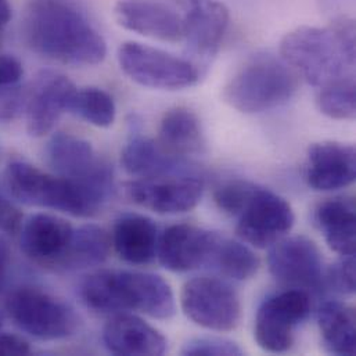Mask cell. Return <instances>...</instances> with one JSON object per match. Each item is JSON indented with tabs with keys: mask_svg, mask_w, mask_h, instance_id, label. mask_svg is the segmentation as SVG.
Segmentation results:
<instances>
[{
	"mask_svg": "<svg viewBox=\"0 0 356 356\" xmlns=\"http://www.w3.org/2000/svg\"><path fill=\"white\" fill-rule=\"evenodd\" d=\"M159 227L153 219L127 213L115 220L111 244L118 257L131 265H147L157 255Z\"/></svg>",
	"mask_w": 356,
	"mask_h": 356,
	"instance_id": "7402d4cb",
	"label": "cell"
},
{
	"mask_svg": "<svg viewBox=\"0 0 356 356\" xmlns=\"http://www.w3.org/2000/svg\"><path fill=\"white\" fill-rule=\"evenodd\" d=\"M103 343L114 355L157 356L168 351L167 339L152 325L131 314H117L106 323Z\"/></svg>",
	"mask_w": 356,
	"mask_h": 356,
	"instance_id": "e0dca14e",
	"label": "cell"
},
{
	"mask_svg": "<svg viewBox=\"0 0 356 356\" xmlns=\"http://www.w3.org/2000/svg\"><path fill=\"white\" fill-rule=\"evenodd\" d=\"M355 147L350 145L323 142L308 152L305 179L316 191H334L355 181Z\"/></svg>",
	"mask_w": 356,
	"mask_h": 356,
	"instance_id": "2e32d148",
	"label": "cell"
},
{
	"mask_svg": "<svg viewBox=\"0 0 356 356\" xmlns=\"http://www.w3.org/2000/svg\"><path fill=\"white\" fill-rule=\"evenodd\" d=\"M319 110L333 120H353L355 117V76L346 78L321 89Z\"/></svg>",
	"mask_w": 356,
	"mask_h": 356,
	"instance_id": "f1b7e54d",
	"label": "cell"
},
{
	"mask_svg": "<svg viewBox=\"0 0 356 356\" xmlns=\"http://www.w3.org/2000/svg\"><path fill=\"white\" fill-rule=\"evenodd\" d=\"M268 266L275 280L290 289L318 291L325 286L322 254L308 237L294 236L275 243L268 255Z\"/></svg>",
	"mask_w": 356,
	"mask_h": 356,
	"instance_id": "8fae6325",
	"label": "cell"
},
{
	"mask_svg": "<svg viewBox=\"0 0 356 356\" xmlns=\"http://www.w3.org/2000/svg\"><path fill=\"white\" fill-rule=\"evenodd\" d=\"M11 264V251L8 243L0 236V293L7 284L8 270Z\"/></svg>",
	"mask_w": 356,
	"mask_h": 356,
	"instance_id": "8d00e7d4",
	"label": "cell"
},
{
	"mask_svg": "<svg viewBox=\"0 0 356 356\" xmlns=\"http://www.w3.org/2000/svg\"><path fill=\"white\" fill-rule=\"evenodd\" d=\"M236 216L238 237L257 248L272 247L293 229L296 222L289 201L258 184L254 186Z\"/></svg>",
	"mask_w": 356,
	"mask_h": 356,
	"instance_id": "30bf717a",
	"label": "cell"
},
{
	"mask_svg": "<svg viewBox=\"0 0 356 356\" xmlns=\"http://www.w3.org/2000/svg\"><path fill=\"white\" fill-rule=\"evenodd\" d=\"M220 234L191 225L170 226L159 240L161 265L177 273L209 269Z\"/></svg>",
	"mask_w": 356,
	"mask_h": 356,
	"instance_id": "4fadbf2b",
	"label": "cell"
},
{
	"mask_svg": "<svg viewBox=\"0 0 356 356\" xmlns=\"http://www.w3.org/2000/svg\"><path fill=\"white\" fill-rule=\"evenodd\" d=\"M159 145L183 159L204 153L205 138L197 115L184 107L168 111L160 125Z\"/></svg>",
	"mask_w": 356,
	"mask_h": 356,
	"instance_id": "cb8c5ba5",
	"label": "cell"
},
{
	"mask_svg": "<svg viewBox=\"0 0 356 356\" xmlns=\"http://www.w3.org/2000/svg\"><path fill=\"white\" fill-rule=\"evenodd\" d=\"M75 85L63 74L44 71L32 88L26 102V128L33 138L53 131L61 115L70 110Z\"/></svg>",
	"mask_w": 356,
	"mask_h": 356,
	"instance_id": "5bb4252c",
	"label": "cell"
},
{
	"mask_svg": "<svg viewBox=\"0 0 356 356\" xmlns=\"http://www.w3.org/2000/svg\"><path fill=\"white\" fill-rule=\"evenodd\" d=\"M124 170L136 178H167L179 175H201L191 161L164 150L157 142L136 136L122 150Z\"/></svg>",
	"mask_w": 356,
	"mask_h": 356,
	"instance_id": "d6986e66",
	"label": "cell"
},
{
	"mask_svg": "<svg viewBox=\"0 0 356 356\" xmlns=\"http://www.w3.org/2000/svg\"><path fill=\"white\" fill-rule=\"evenodd\" d=\"M318 323L327 353L339 356L355 355V311L353 307L340 301H326L319 308Z\"/></svg>",
	"mask_w": 356,
	"mask_h": 356,
	"instance_id": "d4e9b609",
	"label": "cell"
},
{
	"mask_svg": "<svg viewBox=\"0 0 356 356\" xmlns=\"http://www.w3.org/2000/svg\"><path fill=\"white\" fill-rule=\"evenodd\" d=\"M6 311L21 332L42 341L68 339L78 327L74 309L39 289L14 290L6 300Z\"/></svg>",
	"mask_w": 356,
	"mask_h": 356,
	"instance_id": "8992f818",
	"label": "cell"
},
{
	"mask_svg": "<svg viewBox=\"0 0 356 356\" xmlns=\"http://www.w3.org/2000/svg\"><path fill=\"white\" fill-rule=\"evenodd\" d=\"M311 314L307 291L290 289L268 297L258 308L254 337L259 348L270 354L291 350L300 326Z\"/></svg>",
	"mask_w": 356,
	"mask_h": 356,
	"instance_id": "ba28073f",
	"label": "cell"
},
{
	"mask_svg": "<svg viewBox=\"0 0 356 356\" xmlns=\"http://www.w3.org/2000/svg\"><path fill=\"white\" fill-rule=\"evenodd\" d=\"M184 315L212 332H232L241 319V302L236 290L216 277H194L180 294Z\"/></svg>",
	"mask_w": 356,
	"mask_h": 356,
	"instance_id": "9c48e42d",
	"label": "cell"
},
{
	"mask_svg": "<svg viewBox=\"0 0 356 356\" xmlns=\"http://www.w3.org/2000/svg\"><path fill=\"white\" fill-rule=\"evenodd\" d=\"M28 95L18 83L0 88V121L11 122L26 108Z\"/></svg>",
	"mask_w": 356,
	"mask_h": 356,
	"instance_id": "d6a6232c",
	"label": "cell"
},
{
	"mask_svg": "<svg viewBox=\"0 0 356 356\" xmlns=\"http://www.w3.org/2000/svg\"><path fill=\"white\" fill-rule=\"evenodd\" d=\"M70 111L97 128L111 127L117 115L114 99L97 88L76 90L72 96Z\"/></svg>",
	"mask_w": 356,
	"mask_h": 356,
	"instance_id": "83f0119b",
	"label": "cell"
},
{
	"mask_svg": "<svg viewBox=\"0 0 356 356\" xmlns=\"http://www.w3.org/2000/svg\"><path fill=\"white\" fill-rule=\"evenodd\" d=\"M46 160L51 171L63 178L86 180L113 171L88 140L70 134L51 138L46 147Z\"/></svg>",
	"mask_w": 356,
	"mask_h": 356,
	"instance_id": "ac0fdd59",
	"label": "cell"
},
{
	"mask_svg": "<svg viewBox=\"0 0 356 356\" xmlns=\"http://www.w3.org/2000/svg\"><path fill=\"white\" fill-rule=\"evenodd\" d=\"M183 355H243V350L233 341L219 337H198L187 341L181 348Z\"/></svg>",
	"mask_w": 356,
	"mask_h": 356,
	"instance_id": "1f68e13d",
	"label": "cell"
},
{
	"mask_svg": "<svg viewBox=\"0 0 356 356\" xmlns=\"http://www.w3.org/2000/svg\"><path fill=\"white\" fill-rule=\"evenodd\" d=\"M286 64L315 88L354 76L355 26L340 21L332 28L301 26L287 33L280 46Z\"/></svg>",
	"mask_w": 356,
	"mask_h": 356,
	"instance_id": "277c9868",
	"label": "cell"
},
{
	"mask_svg": "<svg viewBox=\"0 0 356 356\" xmlns=\"http://www.w3.org/2000/svg\"><path fill=\"white\" fill-rule=\"evenodd\" d=\"M325 286L344 296L355 294V255L341 257L327 272H325Z\"/></svg>",
	"mask_w": 356,
	"mask_h": 356,
	"instance_id": "4dcf8cb0",
	"label": "cell"
},
{
	"mask_svg": "<svg viewBox=\"0 0 356 356\" xmlns=\"http://www.w3.org/2000/svg\"><path fill=\"white\" fill-rule=\"evenodd\" d=\"M118 61L134 82L152 89L180 90L200 81V71L191 61L138 42L124 43Z\"/></svg>",
	"mask_w": 356,
	"mask_h": 356,
	"instance_id": "52a82bcc",
	"label": "cell"
},
{
	"mask_svg": "<svg viewBox=\"0 0 356 356\" xmlns=\"http://www.w3.org/2000/svg\"><path fill=\"white\" fill-rule=\"evenodd\" d=\"M4 181L7 193L18 202L79 218L96 215L114 193L113 172L78 180L46 174L24 161L7 165Z\"/></svg>",
	"mask_w": 356,
	"mask_h": 356,
	"instance_id": "7a4b0ae2",
	"label": "cell"
},
{
	"mask_svg": "<svg viewBox=\"0 0 356 356\" xmlns=\"http://www.w3.org/2000/svg\"><path fill=\"white\" fill-rule=\"evenodd\" d=\"M115 15L121 26L139 35L164 42L183 39V19L165 4L146 0L121 1L115 7Z\"/></svg>",
	"mask_w": 356,
	"mask_h": 356,
	"instance_id": "ffe728a7",
	"label": "cell"
},
{
	"mask_svg": "<svg viewBox=\"0 0 356 356\" xmlns=\"http://www.w3.org/2000/svg\"><path fill=\"white\" fill-rule=\"evenodd\" d=\"M79 296L90 311L102 315L140 312L165 321L177 312L171 286L161 276L147 272H96L82 282Z\"/></svg>",
	"mask_w": 356,
	"mask_h": 356,
	"instance_id": "3957f363",
	"label": "cell"
},
{
	"mask_svg": "<svg viewBox=\"0 0 356 356\" xmlns=\"http://www.w3.org/2000/svg\"><path fill=\"white\" fill-rule=\"evenodd\" d=\"M22 225V213L15 204L0 190V232L14 234L19 232Z\"/></svg>",
	"mask_w": 356,
	"mask_h": 356,
	"instance_id": "836d02e7",
	"label": "cell"
},
{
	"mask_svg": "<svg viewBox=\"0 0 356 356\" xmlns=\"http://www.w3.org/2000/svg\"><path fill=\"white\" fill-rule=\"evenodd\" d=\"M24 38L38 54L72 67L100 64L107 44L75 7L61 0L33 1L24 17Z\"/></svg>",
	"mask_w": 356,
	"mask_h": 356,
	"instance_id": "6da1fadb",
	"label": "cell"
},
{
	"mask_svg": "<svg viewBox=\"0 0 356 356\" xmlns=\"http://www.w3.org/2000/svg\"><path fill=\"white\" fill-rule=\"evenodd\" d=\"M259 264L257 254L245 244L220 236L209 270L237 282H244L257 275Z\"/></svg>",
	"mask_w": 356,
	"mask_h": 356,
	"instance_id": "4316f807",
	"label": "cell"
},
{
	"mask_svg": "<svg viewBox=\"0 0 356 356\" xmlns=\"http://www.w3.org/2000/svg\"><path fill=\"white\" fill-rule=\"evenodd\" d=\"M229 24L226 7L213 0H201L183 19V39L188 51L200 58H211L219 49Z\"/></svg>",
	"mask_w": 356,
	"mask_h": 356,
	"instance_id": "44dd1931",
	"label": "cell"
},
{
	"mask_svg": "<svg viewBox=\"0 0 356 356\" xmlns=\"http://www.w3.org/2000/svg\"><path fill=\"white\" fill-rule=\"evenodd\" d=\"M254 186V183L247 180H229L215 190V204L225 213L236 216Z\"/></svg>",
	"mask_w": 356,
	"mask_h": 356,
	"instance_id": "f546056e",
	"label": "cell"
},
{
	"mask_svg": "<svg viewBox=\"0 0 356 356\" xmlns=\"http://www.w3.org/2000/svg\"><path fill=\"white\" fill-rule=\"evenodd\" d=\"M22 74V65L15 57L0 56V88L18 83Z\"/></svg>",
	"mask_w": 356,
	"mask_h": 356,
	"instance_id": "e575fe53",
	"label": "cell"
},
{
	"mask_svg": "<svg viewBox=\"0 0 356 356\" xmlns=\"http://www.w3.org/2000/svg\"><path fill=\"white\" fill-rule=\"evenodd\" d=\"M128 197L146 209L161 215H177L194 209L204 194L201 175L136 179L128 181Z\"/></svg>",
	"mask_w": 356,
	"mask_h": 356,
	"instance_id": "7c38bea8",
	"label": "cell"
},
{
	"mask_svg": "<svg viewBox=\"0 0 356 356\" xmlns=\"http://www.w3.org/2000/svg\"><path fill=\"white\" fill-rule=\"evenodd\" d=\"M3 325H4V315H3V311L0 309V332L3 329Z\"/></svg>",
	"mask_w": 356,
	"mask_h": 356,
	"instance_id": "f35d334b",
	"label": "cell"
},
{
	"mask_svg": "<svg viewBox=\"0 0 356 356\" xmlns=\"http://www.w3.org/2000/svg\"><path fill=\"white\" fill-rule=\"evenodd\" d=\"M111 250V236L102 226L88 223L74 230L68 251L60 262V270H79L106 262Z\"/></svg>",
	"mask_w": 356,
	"mask_h": 356,
	"instance_id": "484cf974",
	"label": "cell"
},
{
	"mask_svg": "<svg viewBox=\"0 0 356 356\" xmlns=\"http://www.w3.org/2000/svg\"><path fill=\"white\" fill-rule=\"evenodd\" d=\"M31 346L19 336L0 333V355H29Z\"/></svg>",
	"mask_w": 356,
	"mask_h": 356,
	"instance_id": "d590c367",
	"label": "cell"
},
{
	"mask_svg": "<svg viewBox=\"0 0 356 356\" xmlns=\"http://www.w3.org/2000/svg\"><path fill=\"white\" fill-rule=\"evenodd\" d=\"M315 222L334 252L341 257L355 255L356 212L353 198L336 197L323 201L315 211Z\"/></svg>",
	"mask_w": 356,
	"mask_h": 356,
	"instance_id": "603a6c76",
	"label": "cell"
},
{
	"mask_svg": "<svg viewBox=\"0 0 356 356\" xmlns=\"http://www.w3.org/2000/svg\"><path fill=\"white\" fill-rule=\"evenodd\" d=\"M297 75L283 61L261 56L227 83L225 100L240 113L259 114L286 104L297 90Z\"/></svg>",
	"mask_w": 356,
	"mask_h": 356,
	"instance_id": "5b68a950",
	"label": "cell"
},
{
	"mask_svg": "<svg viewBox=\"0 0 356 356\" xmlns=\"http://www.w3.org/2000/svg\"><path fill=\"white\" fill-rule=\"evenodd\" d=\"M11 19V7L8 0H0V31L10 22Z\"/></svg>",
	"mask_w": 356,
	"mask_h": 356,
	"instance_id": "74e56055",
	"label": "cell"
},
{
	"mask_svg": "<svg viewBox=\"0 0 356 356\" xmlns=\"http://www.w3.org/2000/svg\"><path fill=\"white\" fill-rule=\"evenodd\" d=\"M74 230L75 227L60 216L35 213L21 225V251L33 262L57 269L68 251Z\"/></svg>",
	"mask_w": 356,
	"mask_h": 356,
	"instance_id": "9a60e30c",
	"label": "cell"
}]
</instances>
